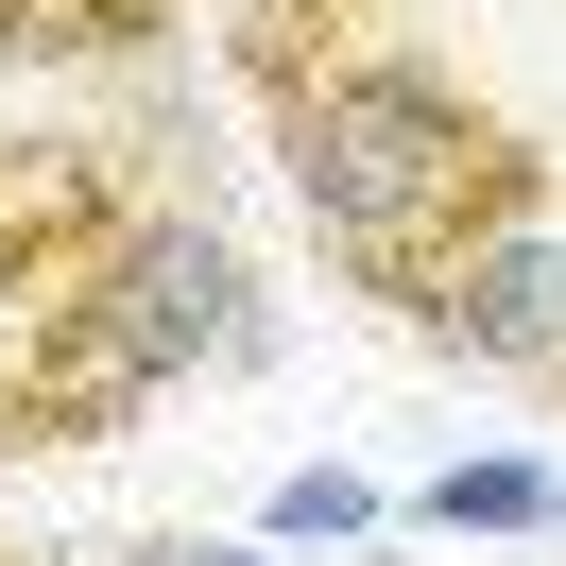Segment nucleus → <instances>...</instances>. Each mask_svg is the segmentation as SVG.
I'll use <instances>...</instances> for the list:
<instances>
[{"instance_id": "nucleus-7", "label": "nucleus", "mask_w": 566, "mask_h": 566, "mask_svg": "<svg viewBox=\"0 0 566 566\" xmlns=\"http://www.w3.org/2000/svg\"><path fill=\"white\" fill-rule=\"evenodd\" d=\"M120 566H275V532H172V549H120Z\"/></svg>"}, {"instance_id": "nucleus-1", "label": "nucleus", "mask_w": 566, "mask_h": 566, "mask_svg": "<svg viewBox=\"0 0 566 566\" xmlns=\"http://www.w3.org/2000/svg\"><path fill=\"white\" fill-rule=\"evenodd\" d=\"M241 70H258V104H275L292 207L326 223V258H344L378 310H412L481 223L549 207V155L497 104H463L429 52H395V35H344L310 0H241Z\"/></svg>"}, {"instance_id": "nucleus-4", "label": "nucleus", "mask_w": 566, "mask_h": 566, "mask_svg": "<svg viewBox=\"0 0 566 566\" xmlns=\"http://www.w3.org/2000/svg\"><path fill=\"white\" fill-rule=\"evenodd\" d=\"M412 532H481V549H532V532H566V481L532 447H481V463H447V481L412 497Z\"/></svg>"}, {"instance_id": "nucleus-5", "label": "nucleus", "mask_w": 566, "mask_h": 566, "mask_svg": "<svg viewBox=\"0 0 566 566\" xmlns=\"http://www.w3.org/2000/svg\"><path fill=\"white\" fill-rule=\"evenodd\" d=\"M172 0H0V52H52V70H104V52H155Z\"/></svg>"}, {"instance_id": "nucleus-2", "label": "nucleus", "mask_w": 566, "mask_h": 566, "mask_svg": "<svg viewBox=\"0 0 566 566\" xmlns=\"http://www.w3.org/2000/svg\"><path fill=\"white\" fill-rule=\"evenodd\" d=\"M86 310L138 344L155 395H172V378H241V360H258V275H241V241H223L207 207H120Z\"/></svg>"}, {"instance_id": "nucleus-6", "label": "nucleus", "mask_w": 566, "mask_h": 566, "mask_svg": "<svg viewBox=\"0 0 566 566\" xmlns=\"http://www.w3.org/2000/svg\"><path fill=\"white\" fill-rule=\"evenodd\" d=\"M258 532H275V549H378V532H395V497H378V481H344V463H292Z\"/></svg>"}, {"instance_id": "nucleus-3", "label": "nucleus", "mask_w": 566, "mask_h": 566, "mask_svg": "<svg viewBox=\"0 0 566 566\" xmlns=\"http://www.w3.org/2000/svg\"><path fill=\"white\" fill-rule=\"evenodd\" d=\"M395 326H429V344L481 360V378H566V223H549V207L481 223V241H463Z\"/></svg>"}]
</instances>
